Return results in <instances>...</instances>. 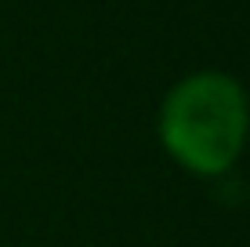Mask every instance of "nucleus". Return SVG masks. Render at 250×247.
Masks as SVG:
<instances>
[{
    "label": "nucleus",
    "mask_w": 250,
    "mask_h": 247,
    "mask_svg": "<svg viewBox=\"0 0 250 247\" xmlns=\"http://www.w3.org/2000/svg\"><path fill=\"white\" fill-rule=\"evenodd\" d=\"M250 135V98L229 73L203 69L178 80L160 106V142L188 175L214 178L239 160Z\"/></svg>",
    "instance_id": "f257e3e1"
}]
</instances>
